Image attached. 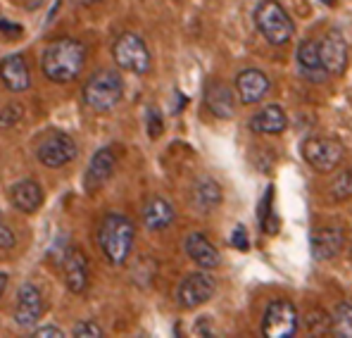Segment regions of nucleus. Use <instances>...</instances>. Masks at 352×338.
Masks as SVG:
<instances>
[{"instance_id": "nucleus-36", "label": "nucleus", "mask_w": 352, "mask_h": 338, "mask_svg": "<svg viewBox=\"0 0 352 338\" xmlns=\"http://www.w3.org/2000/svg\"><path fill=\"white\" fill-rule=\"evenodd\" d=\"M324 3H326V5H333V3H336V0H324Z\"/></svg>"}, {"instance_id": "nucleus-1", "label": "nucleus", "mask_w": 352, "mask_h": 338, "mask_svg": "<svg viewBox=\"0 0 352 338\" xmlns=\"http://www.w3.org/2000/svg\"><path fill=\"white\" fill-rule=\"evenodd\" d=\"M86 65V48L81 41L76 39H55L45 45L43 57H41V67L43 74L50 81L58 84H69L81 74Z\"/></svg>"}, {"instance_id": "nucleus-34", "label": "nucleus", "mask_w": 352, "mask_h": 338, "mask_svg": "<svg viewBox=\"0 0 352 338\" xmlns=\"http://www.w3.org/2000/svg\"><path fill=\"white\" fill-rule=\"evenodd\" d=\"M8 282H10V277L5 272H0V298H3V293H5V288H8Z\"/></svg>"}, {"instance_id": "nucleus-29", "label": "nucleus", "mask_w": 352, "mask_h": 338, "mask_svg": "<svg viewBox=\"0 0 352 338\" xmlns=\"http://www.w3.org/2000/svg\"><path fill=\"white\" fill-rule=\"evenodd\" d=\"M22 117V107L19 105H8L0 110V127H14Z\"/></svg>"}, {"instance_id": "nucleus-23", "label": "nucleus", "mask_w": 352, "mask_h": 338, "mask_svg": "<svg viewBox=\"0 0 352 338\" xmlns=\"http://www.w3.org/2000/svg\"><path fill=\"white\" fill-rule=\"evenodd\" d=\"M190 200H193V207L198 212H212L214 207L221 205V189L214 179L210 176H198L193 184V191H190Z\"/></svg>"}, {"instance_id": "nucleus-11", "label": "nucleus", "mask_w": 352, "mask_h": 338, "mask_svg": "<svg viewBox=\"0 0 352 338\" xmlns=\"http://www.w3.org/2000/svg\"><path fill=\"white\" fill-rule=\"evenodd\" d=\"M43 317V295L36 284H22L17 291V308H14V321L19 329H34Z\"/></svg>"}, {"instance_id": "nucleus-12", "label": "nucleus", "mask_w": 352, "mask_h": 338, "mask_svg": "<svg viewBox=\"0 0 352 338\" xmlns=\"http://www.w3.org/2000/svg\"><path fill=\"white\" fill-rule=\"evenodd\" d=\"M345 246V233L338 226H319L309 236V251L317 262H326L333 260L336 255L343 251Z\"/></svg>"}, {"instance_id": "nucleus-22", "label": "nucleus", "mask_w": 352, "mask_h": 338, "mask_svg": "<svg viewBox=\"0 0 352 338\" xmlns=\"http://www.w3.org/2000/svg\"><path fill=\"white\" fill-rule=\"evenodd\" d=\"M176 212L172 207V202L164 200L160 196H153L143 207V222H146L148 231H164L169 224L174 222Z\"/></svg>"}, {"instance_id": "nucleus-2", "label": "nucleus", "mask_w": 352, "mask_h": 338, "mask_svg": "<svg viewBox=\"0 0 352 338\" xmlns=\"http://www.w3.org/2000/svg\"><path fill=\"white\" fill-rule=\"evenodd\" d=\"M133 238H136V226L129 217L119 212L105 215L98 226V246L112 264L126 262L133 251Z\"/></svg>"}, {"instance_id": "nucleus-7", "label": "nucleus", "mask_w": 352, "mask_h": 338, "mask_svg": "<svg viewBox=\"0 0 352 338\" xmlns=\"http://www.w3.org/2000/svg\"><path fill=\"white\" fill-rule=\"evenodd\" d=\"M300 317L291 300H274L269 303L262 317V334L267 338H293L298 334Z\"/></svg>"}, {"instance_id": "nucleus-35", "label": "nucleus", "mask_w": 352, "mask_h": 338, "mask_svg": "<svg viewBox=\"0 0 352 338\" xmlns=\"http://www.w3.org/2000/svg\"><path fill=\"white\" fill-rule=\"evenodd\" d=\"M76 3H81V5H93V3H100V0H76Z\"/></svg>"}, {"instance_id": "nucleus-14", "label": "nucleus", "mask_w": 352, "mask_h": 338, "mask_svg": "<svg viewBox=\"0 0 352 338\" xmlns=\"http://www.w3.org/2000/svg\"><path fill=\"white\" fill-rule=\"evenodd\" d=\"M269 88H272V81H269V76L260 70H243L241 74L236 76V91L243 105H255V103H260L269 93Z\"/></svg>"}, {"instance_id": "nucleus-31", "label": "nucleus", "mask_w": 352, "mask_h": 338, "mask_svg": "<svg viewBox=\"0 0 352 338\" xmlns=\"http://www.w3.org/2000/svg\"><path fill=\"white\" fill-rule=\"evenodd\" d=\"M14 243H17V236L8 224H0V251H12Z\"/></svg>"}, {"instance_id": "nucleus-4", "label": "nucleus", "mask_w": 352, "mask_h": 338, "mask_svg": "<svg viewBox=\"0 0 352 338\" xmlns=\"http://www.w3.org/2000/svg\"><path fill=\"white\" fill-rule=\"evenodd\" d=\"M255 24L260 29V34L267 39V43L272 45H286L295 34L293 19L288 17L283 5L276 3V0H262L257 5Z\"/></svg>"}, {"instance_id": "nucleus-5", "label": "nucleus", "mask_w": 352, "mask_h": 338, "mask_svg": "<svg viewBox=\"0 0 352 338\" xmlns=\"http://www.w3.org/2000/svg\"><path fill=\"white\" fill-rule=\"evenodd\" d=\"M112 55H115L117 67H122V70H126V72H133V74H146L150 70V62H153L146 41L138 34H131V31L122 34L115 41Z\"/></svg>"}, {"instance_id": "nucleus-6", "label": "nucleus", "mask_w": 352, "mask_h": 338, "mask_svg": "<svg viewBox=\"0 0 352 338\" xmlns=\"http://www.w3.org/2000/svg\"><path fill=\"white\" fill-rule=\"evenodd\" d=\"M302 158L309 167L317 171H333L343 162L345 148L338 138L331 136H312L302 143Z\"/></svg>"}, {"instance_id": "nucleus-32", "label": "nucleus", "mask_w": 352, "mask_h": 338, "mask_svg": "<svg viewBox=\"0 0 352 338\" xmlns=\"http://www.w3.org/2000/svg\"><path fill=\"white\" fill-rule=\"evenodd\" d=\"M231 246L238 248V251H248V248H250V241H248L245 226H236L234 229V236H231Z\"/></svg>"}, {"instance_id": "nucleus-18", "label": "nucleus", "mask_w": 352, "mask_h": 338, "mask_svg": "<svg viewBox=\"0 0 352 338\" xmlns=\"http://www.w3.org/2000/svg\"><path fill=\"white\" fill-rule=\"evenodd\" d=\"M10 200H12L14 210L24 212V215H34L43 205V189L34 179H22L12 186Z\"/></svg>"}, {"instance_id": "nucleus-25", "label": "nucleus", "mask_w": 352, "mask_h": 338, "mask_svg": "<svg viewBox=\"0 0 352 338\" xmlns=\"http://www.w3.org/2000/svg\"><path fill=\"white\" fill-rule=\"evenodd\" d=\"M272 193H274V189L269 186L267 189V193H264L262 198V202H260V226H262V231L264 233H276L278 231V220H276V215H274V207H272Z\"/></svg>"}, {"instance_id": "nucleus-26", "label": "nucleus", "mask_w": 352, "mask_h": 338, "mask_svg": "<svg viewBox=\"0 0 352 338\" xmlns=\"http://www.w3.org/2000/svg\"><path fill=\"white\" fill-rule=\"evenodd\" d=\"M305 324H307L309 334L312 336H324V334H331V315L324 310H312L307 315V319H305Z\"/></svg>"}, {"instance_id": "nucleus-33", "label": "nucleus", "mask_w": 352, "mask_h": 338, "mask_svg": "<svg viewBox=\"0 0 352 338\" xmlns=\"http://www.w3.org/2000/svg\"><path fill=\"white\" fill-rule=\"evenodd\" d=\"M31 336H34V338H62L65 334H62V329H58V326L45 324V326H41V329H36Z\"/></svg>"}, {"instance_id": "nucleus-10", "label": "nucleus", "mask_w": 352, "mask_h": 338, "mask_svg": "<svg viewBox=\"0 0 352 338\" xmlns=\"http://www.w3.org/2000/svg\"><path fill=\"white\" fill-rule=\"evenodd\" d=\"M214 291H217V282L210 277V274H207V272H195V274H190V277H186L184 282H181L176 298H179L181 308L193 310V308L205 305L207 300L214 295Z\"/></svg>"}, {"instance_id": "nucleus-28", "label": "nucleus", "mask_w": 352, "mask_h": 338, "mask_svg": "<svg viewBox=\"0 0 352 338\" xmlns=\"http://www.w3.org/2000/svg\"><path fill=\"white\" fill-rule=\"evenodd\" d=\"M74 336L76 338H102V329L96 321H79L74 326Z\"/></svg>"}, {"instance_id": "nucleus-13", "label": "nucleus", "mask_w": 352, "mask_h": 338, "mask_svg": "<svg viewBox=\"0 0 352 338\" xmlns=\"http://www.w3.org/2000/svg\"><path fill=\"white\" fill-rule=\"evenodd\" d=\"M115 167H117L115 150H112V148H100V150H98V153L91 158V162H88V169H86V176H84V186H86L88 193L102 189V186L110 181Z\"/></svg>"}, {"instance_id": "nucleus-17", "label": "nucleus", "mask_w": 352, "mask_h": 338, "mask_svg": "<svg viewBox=\"0 0 352 338\" xmlns=\"http://www.w3.org/2000/svg\"><path fill=\"white\" fill-rule=\"evenodd\" d=\"M205 105L219 119H231L236 114V96L221 81H207L205 86Z\"/></svg>"}, {"instance_id": "nucleus-15", "label": "nucleus", "mask_w": 352, "mask_h": 338, "mask_svg": "<svg viewBox=\"0 0 352 338\" xmlns=\"http://www.w3.org/2000/svg\"><path fill=\"white\" fill-rule=\"evenodd\" d=\"M184 248H186V255L198 264L200 269H217L221 262L219 257V251L214 248V243L200 231H193L186 236L184 241Z\"/></svg>"}, {"instance_id": "nucleus-27", "label": "nucleus", "mask_w": 352, "mask_h": 338, "mask_svg": "<svg viewBox=\"0 0 352 338\" xmlns=\"http://www.w3.org/2000/svg\"><path fill=\"white\" fill-rule=\"evenodd\" d=\"M331 196L333 200H350L352 198V167L343 169L331 184Z\"/></svg>"}, {"instance_id": "nucleus-21", "label": "nucleus", "mask_w": 352, "mask_h": 338, "mask_svg": "<svg viewBox=\"0 0 352 338\" xmlns=\"http://www.w3.org/2000/svg\"><path fill=\"white\" fill-rule=\"evenodd\" d=\"M286 127H288V117H286V112H283V107H278V105H267L250 117V129L255 134H264V136L283 134Z\"/></svg>"}, {"instance_id": "nucleus-19", "label": "nucleus", "mask_w": 352, "mask_h": 338, "mask_svg": "<svg viewBox=\"0 0 352 338\" xmlns=\"http://www.w3.org/2000/svg\"><path fill=\"white\" fill-rule=\"evenodd\" d=\"M298 67L300 74L309 79L312 84H322L326 81V70L322 67V57H319V43L317 41H302L298 45Z\"/></svg>"}, {"instance_id": "nucleus-3", "label": "nucleus", "mask_w": 352, "mask_h": 338, "mask_svg": "<svg viewBox=\"0 0 352 338\" xmlns=\"http://www.w3.org/2000/svg\"><path fill=\"white\" fill-rule=\"evenodd\" d=\"M122 76L112 70H98L84 84V103L93 112H110L122 101Z\"/></svg>"}, {"instance_id": "nucleus-30", "label": "nucleus", "mask_w": 352, "mask_h": 338, "mask_svg": "<svg viewBox=\"0 0 352 338\" xmlns=\"http://www.w3.org/2000/svg\"><path fill=\"white\" fill-rule=\"evenodd\" d=\"M164 124H162V117H160V112L155 110V107H150L148 110V136L150 138H157L160 134H162Z\"/></svg>"}, {"instance_id": "nucleus-8", "label": "nucleus", "mask_w": 352, "mask_h": 338, "mask_svg": "<svg viewBox=\"0 0 352 338\" xmlns=\"http://www.w3.org/2000/svg\"><path fill=\"white\" fill-rule=\"evenodd\" d=\"M36 158H38V162L45 165V167L60 169L76 158V143L69 134L50 131L48 136H43L41 143L36 145Z\"/></svg>"}, {"instance_id": "nucleus-24", "label": "nucleus", "mask_w": 352, "mask_h": 338, "mask_svg": "<svg viewBox=\"0 0 352 338\" xmlns=\"http://www.w3.org/2000/svg\"><path fill=\"white\" fill-rule=\"evenodd\" d=\"M331 334L336 338H352V303H338L331 312Z\"/></svg>"}, {"instance_id": "nucleus-20", "label": "nucleus", "mask_w": 352, "mask_h": 338, "mask_svg": "<svg viewBox=\"0 0 352 338\" xmlns=\"http://www.w3.org/2000/svg\"><path fill=\"white\" fill-rule=\"evenodd\" d=\"M65 284L72 293H84L88 288V260L79 248H72L65 255Z\"/></svg>"}, {"instance_id": "nucleus-16", "label": "nucleus", "mask_w": 352, "mask_h": 338, "mask_svg": "<svg viewBox=\"0 0 352 338\" xmlns=\"http://www.w3.org/2000/svg\"><path fill=\"white\" fill-rule=\"evenodd\" d=\"M0 81L12 93H22L31 86V72L22 55H8L0 60Z\"/></svg>"}, {"instance_id": "nucleus-9", "label": "nucleus", "mask_w": 352, "mask_h": 338, "mask_svg": "<svg viewBox=\"0 0 352 338\" xmlns=\"http://www.w3.org/2000/svg\"><path fill=\"white\" fill-rule=\"evenodd\" d=\"M319 57H322V67L326 70V74H343L345 67H348V41H345L343 31H326V36L319 41Z\"/></svg>"}]
</instances>
